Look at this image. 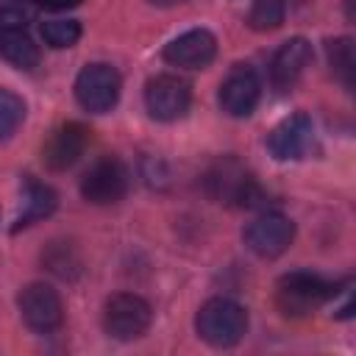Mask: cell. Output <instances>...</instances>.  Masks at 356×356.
Returning <instances> with one entry per match:
<instances>
[{
    "instance_id": "obj_1",
    "label": "cell",
    "mask_w": 356,
    "mask_h": 356,
    "mask_svg": "<svg viewBox=\"0 0 356 356\" xmlns=\"http://www.w3.org/2000/svg\"><path fill=\"white\" fill-rule=\"evenodd\" d=\"M195 328L203 342L214 348H231L248 331V312L231 298H211L200 306Z\"/></svg>"
},
{
    "instance_id": "obj_2",
    "label": "cell",
    "mask_w": 356,
    "mask_h": 356,
    "mask_svg": "<svg viewBox=\"0 0 356 356\" xmlns=\"http://www.w3.org/2000/svg\"><path fill=\"white\" fill-rule=\"evenodd\" d=\"M334 292H337L334 284H328L317 273L295 270V273L281 275V281L275 286V300L284 314L303 317V314H312L314 309H320L328 298H334Z\"/></svg>"
},
{
    "instance_id": "obj_3",
    "label": "cell",
    "mask_w": 356,
    "mask_h": 356,
    "mask_svg": "<svg viewBox=\"0 0 356 356\" xmlns=\"http://www.w3.org/2000/svg\"><path fill=\"white\" fill-rule=\"evenodd\" d=\"M206 192L228 206H256L261 197L259 184L236 159H220L206 172Z\"/></svg>"
},
{
    "instance_id": "obj_4",
    "label": "cell",
    "mask_w": 356,
    "mask_h": 356,
    "mask_svg": "<svg viewBox=\"0 0 356 356\" xmlns=\"http://www.w3.org/2000/svg\"><path fill=\"white\" fill-rule=\"evenodd\" d=\"M128 186H131V172L114 156L97 159L81 178V195H83V200H89L95 206H111V203L122 200Z\"/></svg>"
},
{
    "instance_id": "obj_5",
    "label": "cell",
    "mask_w": 356,
    "mask_h": 356,
    "mask_svg": "<svg viewBox=\"0 0 356 356\" xmlns=\"http://www.w3.org/2000/svg\"><path fill=\"white\" fill-rule=\"evenodd\" d=\"M120 72L111 64H86L75 78V97L92 114H106L120 100Z\"/></svg>"
},
{
    "instance_id": "obj_6",
    "label": "cell",
    "mask_w": 356,
    "mask_h": 356,
    "mask_svg": "<svg viewBox=\"0 0 356 356\" xmlns=\"http://www.w3.org/2000/svg\"><path fill=\"white\" fill-rule=\"evenodd\" d=\"M153 320V309L145 298L134 295V292H120L111 295L106 300L103 309V328L114 337V339H136L147 331Z\"/></svg>"
},
{
    "instance_id": "obj_7",
    "label": "cell",
    "mask_w": 356,
    "mask_h": 356,
    "mask_svg": "<svg viewBox=\"0 0 356 356\" xmlns=\"http://www.w3.org/2000/svg\"><path fill=\"white\" fill-rule=\"evenodd\" d=\"M17 303H19L22 320H25V325L31 331L50 334V331H56L64 323V303H61L58 292L50 284H42V281L28 284L19 292Z\"/></svg>"
},
{
    "instance_id": "obj_8",
    "label": "cell",
    "mask_w": 356,
    "mask_h": 356,
    "mask_svg": "<svg viewBox=\"0 0 356 356\" xmlns=\"http://www.w3.org/2000/svg\"><path fill=\"white\" fill-rule=\"evenodd\" d=\"M192 100V89L184 78L178 75H156L145 86V106L153 120L172 122L186 114Z\"/></svg>"
},
{
    "instance_id": "obj_9",
    "label": "cell",
    "mask_w": 356,
    "mask_h": 356,
    "mask_svg": "<svg viewBox=\"0 0 356 356\" xmlns=\"http://www.w3.org/2000/svg\"><path fill=\"white\" fill-rule=\"evenodd\" d=\"M292 239H295V222L278 211H264L245 228V245L261 259L281 256L292 245Z\"/></svg>"
},
{
    "instance_id": "obj_10",
    "label": "cell",
    "mask_w": 356,
    "mask_h": 356,
    "mask_svg": "<svg viewBox=\"0 0 356 356\" xmlns=\"http://www.w3.org/2000/svg\"><path fill=\"white\" fill-rule=\"evenodd\" d=\"M261 100V78L253 67L236 64L220 83V106L231 117H250Z\"/></svg>"
},
{
    "instance_id": "obj_11",
    "label": "cell",
    "mask_w": 356,
    "mask_h": 356,
    "mask_svg": "<svg viewBox=\"0 0 356 356\" xmlns=\"http://www.w3.org/2000/svg\"><path fill=\"white\" fill-rule=\"evenodd\" d=\"M164 61L181 70H203L217 56V39L206 28H192L181 36H175L170 44H164Z\"/></svg>"
},
{
    "instance_id": "obj_12",
    "label": "cell",
    "mask_w": 356,
    "mask_h": 356,
    "mask_svg": "<svg viewBox=\"0 0 356 356\" xmlns=\"http://www.w3.org/2000/svg\"><path fill=\"white\" fill-rule=\"evenodd\" d=\"M314 145V125L306 114H289L284 117L267 136V147L278 161H295L309 153Z\"/></svg>"
},
{
    "instance_id": "obj_13",
    "label": "cell",
    "mask_w": 356,
    "mask_h": 356,
    "mask_svg": "<svg viewBox=\"0 0 356 356\" xmlns=\"http://www.w3.org/2000/svg\"><path fill=\"white\" fill-rule=\"evenodd\" d=\"M86 145H89L86 125H81V122H64V125H58L47 136V142L42 147V161H44L47 170H56V172L58 170H67V167H72L83 156Z\"/></svg>"
},
{
    "instance_id": "obj_14",
    "label": "cell",
    "mask_w": 356,
    "mask_h": 356,
    "mask_svg": "<svg viewBox=\"0 0 356 356\" xmlns=\"http://www.w3.org/2000/svg\"><path fill=\"white\" fill-rule=\"evenodd\" d=\"M312 64V44L300 36H292L286 39L275 53H273V61H270V78H273V86L286 92V89H295V83L303 78V72L309 70Z\"/></svg>"
},
{
    "instance_id": "obj_15",
    "label": "cell",
    "mask_w": 356,
    "mask_h": 356,
    "mask_svg": "<svg viewBox=\"0 0 356 356\" xmlns=\"http://www.w3.org/2000/svg\"><path fill=\"white\" fill-rule=\"evenodd\" d=\"M0 58H6L17 70H33L39 64L42 53L25 28L0 25Z\"/></svg>"
},
{
    "instance_id": "obj_16",
    "label": "cell",
    "mask_w": 356,
    "mask_h": 356,
    "mask_svg": "<svg viewBox=\"0 0 356 356\" xmlns=\"http://www.w3.org/2000/svg\"><path fill=\"white\" fill-rule=\"evenodd\" d=\"M56 203H58V197L47 184H39V181L28 178L25 181V192H22V209L17 214V225L14 228L31 225L33 220H42V217L53 214Z\"/></svg>"
},
{
    "instance_id": "obj_17",
    "label": "cell",
    "mask_w": 356,
    "mask_h": 356,
    "mask_svg": "<svg viewBox=\"0 0 356 356\" xmlns=\"http://www.w3.org/2000/svg\"><path fill=\"white\" fill-rule=\"evenodd\" d=\"M325 56H328L331 72L342 81V86L353 89V75H356V47H353V39L350 36L331 39L325 44Z\"/></svg>"
},
{
    "instance_id": "obj_18",
    "label": "cell",
    "mask_w": 356,
    "mask_h": 356,
    "mask_svg": "<svg viewBox=\"0 0 356 356\" xmlns=\"http://www.w3.org/2000/svg\"><path fill=\"white\" fill-rule=\"evenodd\" d=\"M284 17H286V0H253L248 11V25L259 33H267L281 28Z\"/></svg>"
},
{
    "instance_id": "obj_19",
    "label": "cell",
    "mask_w": 356,
    "mask_h": 356,
    "mask_svg": "<svg viewBox=\"0 0 356 356\" xmlns=\"http://www.w3.org/2000/svg\"><path fill=\"white\" fill-rule=\"evenodd\" d=\"M25 120V103L11 89L0 86V142L11 139Z\"/></svg>"
},
{
    "instance_id": "obj_20",
    "label": "cell",
    "mask_w": 356,
    "mask_h": 356,
    "mask_svg": "<svg viewBox=\"0 0 356 356\" xmlns=\"http://www.w3.org/2000/svg\"><path fill=\"white\" fill-rule=\"evenodd\" d=\"M42 39L56 50L72 47L81 39V22L78 19H47L42 22Z\"/></svg>"
},
{
    "instance_id": "obj_21",
    "label": "cell",
    "mask_w": 356,
    "mask_h": 356,
    "mask_svg": "<svg viewBox=\"0 0 356 356\" xmlns=\"http://www.w3.org/2000/svg\"><path fill=\"white\" fill-rule=\"evenodd\" d=\"M36 14L33 0H0V25H17L22 28Z\"/></svg>"
},
{
    "instance_id": "obj_22",
    "label": "cell",
    "mask_w": 356,
    "mask_h": 356,
    "mask_svg": "<svg viewBox=\"0 0 356 356\" xmlns=\"http://www.w3.org/2000/svg\"><path fill=\"white\" fill-rule=\"evenodd\" d=\"M81 3L83 0H36V6H42L47 11H67V8H75Z\"/></svg>"
},
{
    "instance_id": "obj_23",
    "label": "cell",
    "mask_w": 356,
    "mask_h": 356,
    "mask_svg": "<svg viewBox=\"0 0 356 356\" xmlns=\"http://www.w3.org/2000/svg\"><path fill=\"white\" fill-rule=\"evenodd\" d=\"M153 6H178V3H186V0H147Z\"/></svg>"
},
{
    "instance_id": "obj_24",
    "label": "cell",
    "mask_w": 356,
    "mask_h": 356,
    "mask_svg": "<svg viewBox=\"0 0 356 356\" xmlns=\"http://www.w3.org/2000/svg\"><path fill=\"white\" fill-rule=\"evenodd\" d=\"M345 6H348V19H353V0H345Z\"/></svg>"
}]
</instances>
